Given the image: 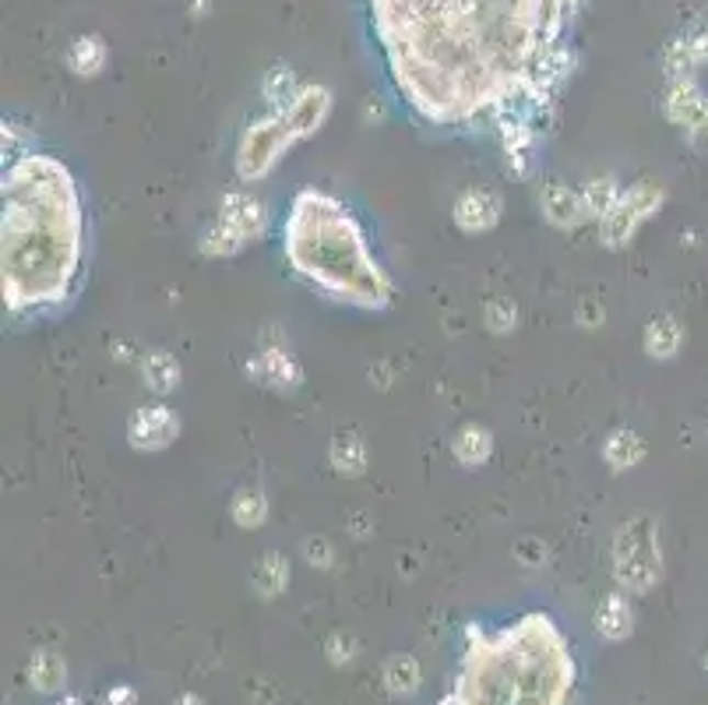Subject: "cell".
I'll return each mask as SVG.
<instances>
[{"label":"cell","mask_w":708,"mask_h":705,"mask_svg":"<svg viewBox=\"0 0 708 705\" xmlns=\"http://www.w3.org/2000/svg\"><path fill=\"white\" fill-rule=\"evenodd\" d=\"M684 40L690 43V49H695V57L701 64H708V22H698L695 29H687Z\"/></svg>","instance_id":"obj_33"},{"label":"cell","mask_w":708,"mask_h":705,"mask_svg":"<svg viewBox=\"0 0 708 705\" xmlns=\"http://www.w3.org/2000/svg\"><path fill=\"white\" fill-rule=\"evenodd\" d=\"M173 705H205V702H201L198 695H180V698H177Z\"/></svg>","instance_id":"obj_35"},{"label":"cell","mask_w":708,"mask_h":705,"mask_svg":"<svg viewBox=\"0 0 708 705\" xmlns=\"http://www.w3.org/2000/svg\"><path fill=\"white\" fill-rule=\"evenodd\" d=\"M384 687L392 695H416L419 681H424V670H419V660L409 657V652H395L392 660L384 663Z\"/></svg>","instance_id":"obj_24"},{"label":"cell","mask_w":708,"mask_h":705,"mask_svg":"<svg viewBox=\"0 0 708 705\" xmlns=\"http://www.w3.org/2000/svg\"><path fill=\"white\" fill-rule=\"evenodd\" d=\"M352 657H357V642H352L349 635L335 631L331 639H328V660L331 663H349Z\"/></svg>","instance_id":"obj_32"},{"label":"cell","mask_w":708,"mask_h":705,"mask_svg":"<svg viewBox=\"0 0 708 705\" xmlns=\"http://www.w3.org/2000/svg\"><path fill=\"white\" fill-rule=\"evenodd\" d=\"M593 625H596V631L603 635L606 642H620V639H628L631 628H634V611H631L628 593H623V590L606 593V596L599 600V607H596Z\"/></svg>","instance_id":"obj_15"},{"label":"cell","mask_w":708,"mask_h":705,"mask_svg":"<svg viewBox=\"0 0 708 705\" xmlns=\"http://www.w3.org/2000/svg\"><path fill=\"white\" fill-rule=\"evenodd\" d=\"M215 223L226 233H233L236 244L247 250L250 244L261 240L268 233V209L250 191H226L223 198H218Z\"/></svg>","instance_id":"obj_9"},{"label":"cell","mask_w":708,"mask_h":705,"mask_svg":"<svg viewBox=\"0 0 708 705\" xmlns=\"http://www.w3.org/2000/svg\"><path fill=\"white\" fill-rule=\"evenodd\" d=\"M106 60H110V49L99 36H78L71 46H67V67H71L78 78L103 75Z\"/></svg>","instance_id":"obj_21"},{"label":"cell","mask_w":708,"mask_h":705,"mask_svg":"<svg viewBox=\"0 0 708 705\" xmlns=\"http://www.w3.org/2000/svg\"><path fill=\"white\" fill-rule=\"evenodd\" d=\"M29 153H36V148L29 145V131L22 124H14V121H4V163L19 159V156H29Z\"/></svg>","instance_id":"obj_31"},{"label":"cell","mask_w":708,"mask_h":705,"mask_svg":"<svg viewBox=\"0 0 708 705\" xmlns=\"http://www.w3.org/2000/svg\"><path fill=\"white\" fill-rule=\"evenodd\" d=\"M293 145L296 142H293L290 127H285L282 113L268 110L265 116H255V121L244 127L240 145H236V159H233L236 177H240L244 183H255V180L268 177L285 159V153H290Z\"/></svg>","instance_id":"obj_6"},{"label":"cell","mask_w":708,"mask_h":705,"mask_svg":"<svg viewBox=\"0 0 708 705\" xmlns=\"http://www.w3.org/2000/svg\"><path fill=\"white\" fill-rule=\"evenodd\" d=\"M603 459H606V466L614 469V473H623V469H634L638 462L645 459V441L638 438L634 430L617 427V430L606 434V441H603Z\"/></svg>","instance_id":"obj_20"},{"label":"cell","mask_w":708,"mask_h":705,"mask_svg":"<svg viewBox=\"0 0 708 705\" xmlns=\"http://www.w3.org/2000/svg\"><path fill=\"white\" fill-rule=\"evenodd\" d=\"M285 585H290V558L279 550L265 553V558L255 564V590L258 596L265 600H276L285 593Z\"/></svg>","instance_id":"obj_23"},{"label":"cell","mask_w":708,"mask_h":705,"mask_svg":"<svg viewBox=\"0 0 708 705\" xmlns=\"http://www.w3.org/2000/svg\"><path fill=\"white\" fill-rule=\"evenodd\" d=\"M180 438V416L166 402H145L127 419V445L134 451H162Z\"/></svg>","instance_id":"obj_10"},{"label":"cell","mask_w":708,"mask_h":705,"mask_svg":"<svg viewBox=\"0 0 708 705\" xmlns=\"http://www.w3.org/2000/svg\"><path fill=\"white\" fill-rule=\"evenodd\" d=\"M705 667H708V660H705Z\"/></svg>","instance_id":"obj_37"},{"label":"cell","mask_w":708,"mask_h":705,"mask_svg":"<svg viewBox=\"0 0 708 705\" xmlns=\"http://www.w3.org/2000/svg\"><path fill=\"white\" fill-rule=\"evenodd\" d=\"M451 456L459 459V466L465 469H476V466H486L494 456V434L491 427L483 424H462L454 430L451 438Z\"/></svg>","instance_id":"obj_16"},{"label":"cell","mask_w":708,"mask_h":705,"mask_svg":"<svg viewBox=\"0 0 708 705\" xmlns=\"http://www.w3.org/2000/svg\"><path fill=\"white\" fill-rule=\"evenodd\" d=\"M142 378L148 384V392L166 399L170 392L180 389L183 371H180V363L170 349H148V352H142Z\"/></svg>","instance_id":"obj_19"},{"label":"cell","mask_w":708,"mask_h":705,"mask_svg":"<svg viewBox=\"0 0 708 705\" xmlns=\"http://www.w3.org/2000/svg\"><path fill=\"white\" fill-rule=\"evenodd\" d=\"M575 0H370L406 107L430 127L491 131L512 113L550 124L575 75Z\"/></svg>","instance_id":"obj_1"},{"label":"cell","mask_w":708,"mask_h":705,"mask_svg":"<svg viewBox=\"0 0 708 705\" xmlns=\"http://www.w3.org/2000/svg\"><path fill=\"white\" fill-rule=\"evenodd\" d=\"M501 212H504V201L497 191H486V188H469L459 194L451 209V220L462 233L476 237V233H486L501 223Z\"/></svg>","instance_id":"obj_13"},{"label":"cell","mask_w":708,"mask_h":705,"mask_svg":"<svg viewBox=\"0 0 708 705\" xmlns=\"http://www.w3.org/2000/svg\"><path fill=\"white\" fill-rule=\"evenodd\" d=\"M247 374L255 384H261V389H272L279 395H290L303 384L300 360L282 346H265L261 352H255V357L247 360Z\"/></svg>","instance_id":"obj_11"},{"label":"cell","mask_w":708,"mask_h":705,"mask_svg":"<svg viewBox=\"0 0 708 705\" xmlns=\"http://www.w3.org/2000/svg\"><path fill=\"white\" fill-rule=\"evenodd\" d=\"M695 67H701V60L695 57V49L684 36L670 40L666 49H663V71H666V81L670 78H684V75H695Z\"/></svg>","instance_id":"obj_28"},{"label":"cell","mask_w":708,"mask_h":705,"mask_svg":"<svg viewBox=\"0 0 708 705\" xmlns=\"http://www.w3.org/2000/svg\"><path fill=\"white\" fill-rule=\"evenodd\" d=\"M282 255L290 272L331 304L374 314L395 304V282L370 250L357 212L322 188L293 194L282 223Z\"/></svg>","instance_id":"obj_4"},{"label":"cell","mask_w":708,"mask_h":705,"mask_svg":"<svg viewBox=\"0 0 708 705\" xmlns=\"http://www.w3.org/2000/svg\"><path fill=\"white\" fill-rule=\"evenodd\" d=\"M265 99H268V107H272L276 113H282L285 107H290V99L300 92V86L293 81V71L285 64H276L272 71L265 75Z\"/></svg>","instance_id":"obj_27"},{"label":"cell","mask_w":708,"mask_h":705,"mask_svg":"<svg viewBox=\"0 0 708 705\" xmlns=\"http://www.w3.org/2000/svg\"><path fill=\"white\" fill-rule=\"evenodd\" d=\"M663 113L670 124L687 131V138L708 142V96L701 92L695 75L670 78L663 92Z\"/></svg>","instance_id":"obj_8"},{"label":"cell","mask_w":708,"mask_h":705,"mask_svg":"<svg viewBox=\"0 0 708 705\" xmlns=\"http://www.w3.org/2000/svg\"><path fill=\"white\" fill-rule=\"evenodd\" d=\"M663 201H666V188L660 180H638L631 188H623L617 209L599 223L603 247H610V250L628 247L634 240V233L663 209Z\"/></svg>","instance_id":"obj_7"},{"label":"cell","mask_w":708,"mask_h":705,"mask_svg":"<svg viewBox=\"0 0 708 705\" xmlns=\"http://www.w3.org/2000/svg\"><path fill=\"white\" fill-rule=\"evenodd\" d=\"M684 346V325L673 314H655L642 332V349L652 360H673Z\"/></svg>","instance_id":"obj_18"},{"label":"cell","mask_w":708,"mask_h":705,"mask_svg":"<svg viewBox=\"0 0 708 705\" xmlns=\"http://www.w3.org/2000/svg\"><path fill=\"white\" fill-rule=\"evenodd\" d=\"M229 515H233V523L240 529H258V526H265V518H268V497L261 491H255V486H247V491H240L233 497Z\"/></svg>","instance_id":"obj_26"},{"label":"cell","mask_w":708,"mask_h":705,"mask_svg":"<svg viewBox=\"0 0 708 705\" xmlns=\"http://www.w3.org/2000/svg\"><path fill=\"white\" fill-rule=\"evenodd\" d=\"M539 209H543L547 223L558 230H575L588 223L585 205H582V188H571L564 180H547L539 188Z\"/></svg>","instance_id":"obj_14"},{"label":"cell","mask_w":708,"mask_h":705,"mask_svg":"<svg viewBox=\"0 0 708 705\" xmlns=\"http://www.w3.org/2000/svg\"><path fill=\"white\" fill-rule=\"evenodd\" d=\"M29 681L36 692H46V695H57L64 681H67V667L57 652H36L29 663Z\"/></svg>","instance_id":"obj_25"},{"label":"cell","mask_w":708,"mask_h":705,"mask_svg":"<svg viewBox=\"0 0 708 705\" xmlns=\"http://www.w3.org/2000/svg\"><path fill=\"white\" fill-rule=\"evenodd\" d=\"M103 705H138V695H134V687L131 684H113Z\"/></svg>","instance_id":"obj_34"},{"label":"cell","mask_w":708,"mask_h":705,"mask_svg":"<svg viewBox=\"0 0 708 705\" xmlns=\"http://www.w3.org/2000/svg\"><path fill=\"white\" fill-rule=\"evenodd\" d=\"M0 282L11 317H46L75 296L86 258V205L57 156L29 153L0 177Z\"/></svg>","instance_id":"obj_2"},{"label":"cell","mask_w":708,"mask_h":705,"mask_svg":"<svg viewBox=\"0 0 708 705\" xmlns=\"http://www.w3.org/2000/svg\"><path fill=\"white\" fill-rule=\"evenodd\" d=\"M578 660L547 611H529L501 628H465L451 687L437 705H571Z\"/></svg>","instance_id":"obj_3"},{"label":"cell","mask_w":708,"mask_h":705,"mask_svg":"<svg viewBox=\"0 0 708 705\" xmlns=\"http://www.w3.org/2000/svg\"><path fill=\"white\" fill-rule=\"evenodd\" d=\"M367 441L360 430H339L328 445V462L339 477H363L367 473Z\"/></svg>","instance_id":"obj_17"},{"label":"cell","mask_w":708,"mask_h":705,"mask_svg":"<svg viewBox=\"0 0 708 705\" xmlns=\"http://www.w3.org/2000/svg\"><path fill=\"white\" fill-rule=\"evenodd\" d=\"M331 113V92L325 86H300V92L290 99V107L282 110V121L290 127L293 142H307L325 127Z\"/></svg>","instance_id":"obj_12"},{"label":"cell","mask_w":708,"mask_h":705,"mask_svg":"<svg viewBox=\"0 0 708 705\" xmlns=\"http://www.w3.org/2000/svg\"><path fill=\"white\" fill-rule=\"evenodd\" d=\"M57 705H81V702H78V698H75V695H64V698H60V702H57Z\"/></svg>","instance_id":"obj_36"},{"label":"cell","mask_w":708,"mask_h":705,"mask_svg":"<svg viewBox=\"0 0 708 705\" xmlns=\"http://www.w3.org/2000/svg\"><path fill=\"white\" fill-rule=\"evenodd\" d=\"M518 317H521V311H518V304H515L512 296H494V300H486V307H483V322H486V328H491L494 335L515 332L518 328Z\"/></svg>","instance_id":"obj_29"},{"label":"cell","mask_w":708,"mask_h":705,"mask_svg":"<svg viewBox=\"0 0 708 705\" xmlns=\"http://www.w3.org/2000/svg\"><path fill=\"white\" fill-rule=\"evenodd\" d=\"M620 194H623V188L614 177H596V180L582 183V205H585L588 223H603L606 215L617 209Z\"/></svg>","instance_id":"obj_22"},{"label":"cell","mask_w":708,"mask_h":705,"mask_svg":"<svg viewBox=\"0 0 708 705\" xmlns=\"http://www.w3.org/2000/svg\"><path fill=\"white\" fill-rule=\"evenodd\" d=\"M614 579L628 596H645L663 582V540L652 515H631L614 533Z\"/></svg>","instance_id":"obj_5"},{"label":"cell","mask_w":708,"mask_h":705,"mask_svg":"<svg viewBox=\"0 0 708 705\" xmlns=\"http://www.w3.org/2000/svg\"><path fill=\"white\" fill-rule=\"evenodd\" d=\"M300 550H303V561H307L311 568H322V572H328V568L335 564V550H331V544L325 540V536H307Z\"/></svg>","instance_id":"obj_30"}]
</instances>
